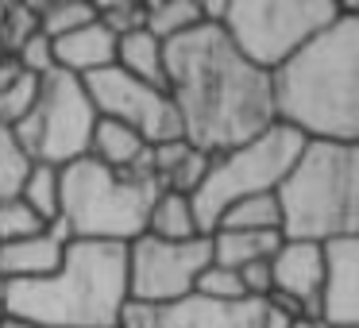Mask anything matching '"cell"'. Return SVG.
<instances>
[{
  "label": "cell",
  "mask_w": 359,
  "mask_h": 328,
  "mask_svg": "<svg viewBox=\"0 0 359 328\" xmlns=\"http://www.w3.org/2000/svg\"><path fill=\"white\" fill-rule=\"evenodd\" d=\"M163 89L182 124V139L201 155H220L274 124L271 74L255 70L228 43L220 24L163 43Z\"/></svg>",
  "instance_id": "obj_1"
},
{
  "label": "cell",
  "mask_w": 359,
  "mask_h": 328,
  "mask_svg": "<svg viewBox=\"0 0 359 328\" xmlns=\"http://www.w3.org/2000/svg\"><path fill=\"white\" fill-rule=\"evenodd\" d=\"M274 124L320 143H359V8L317 32L297 55L271 70Z\"/></svg>",
  "instance_id": "obj_2"
},
{
  "label": "cell",
  "mask_w": 359,
  "mask_h": 328,
  "mask_svg": "<svg viewBox=\"0 0 359 328\" xmlns=\"http://www.w3.org/2000/svg\"><path fill=\"white\" fill-rule=\"evenodd\" d=\"M128 305L124 243H66L62 266L35 282H4V320L35 328H116Z\"/></svg>",
  "instance_id": "obj_3"
},
{
  "label": "cell",
  "mask_w": 359,
  "mask_h": 328,
  "mask_svg": "<svg viewBox=\"0 0 359 328\" xmlns=\"http://www.w3.org/2000/svg\"><path fill=\"white\" fill-rule=\"evenodd\" d=\"M274 201L282 240L328 243L359 235V143L305 139Z\"/></svg>",
  "instance_id": "obj_4"
},
{
  "label": "cell",
  "mask_w": 359,
  "mask_h": 328,
  "mask_svg": "<svg viewBox=\"0 0 359 328\" xmlns=\"http://www.w3.org/2000/svg\"><path fill=\"white\" fill-rule=\"evenodd\" d=\"M62 201H58V224L70 240L86 243H132L147 228L151 201L158 197V182L147 174H120L93 158L58 170Z\"/></svg>",
  "instance_id": "obj_5"
},
{
  "label": "cell",
  "mask_w": 359,
  "mask_h": 328,
  "mask_svg": "<svg viewBox=\"0 0 359 328\" xmlns=\"http://www.w3.org/2000/svg\"><path fill=\"white\" fill-rule=\"evenodd\" d=\"M302 147H305V139L297 132L271 124L255 139L240 143L232 151H220V155H209L201 186L189 197L201 235H209L217 228L220 212L228 205L243 201V197H255V193H274L278 182L286 178V170L294 166V158L302 155Z\"/></svg>",
  "instance_id": "obj_6"
},
{
  "label": "cell",
  "mask_w": 359,
  "mask_h": 328,
  "mask_svg": "<svg viewBox=\"0 0 359 328\" xmlns=\"http://www.w3.org/2000/svg\"><path fill=\"white\" fill-rule=\"evenodd\" d=\"M340 8V0H228L220 27L255 70L271 74L325 32Z\"/></svg>",
  "instance_id": "obj_7"
},
{
  "label": "cell",
  "mask_w": 359,
  "mask_h": 328,
  "mask_svg": "<svg viewBox=\"0 0 359 328\" xmlns=\"http://www.w3.org/2000/svg\"><path fill=\"white\" fill-rule=\"evenodd\" d=\"M93 124L97 109L81 78L66 70H50L47 78H39V97H35L32 112L12 128V135L32 155V163H47L62 170L89 155Z\"/></svg>",
  "instance_id": "obj_8"
},
{
  "label": "cell",
  "mask_w": 359,
  "mask_h": 328,
  "mask_svg": "<svg viewBox=\"0 0 359 328\" xmlns=\"http://www.w3.org/2000/svg\"><path fill=\"white\" fill-rule=\"evenodd\" d=\"M212 263L209 235L197 240H155L143 232L128 243V301L135 305H170L194 294V282Z\"/></svg>",
  "instance_id": "obj_9"
},
{
  "label": "cell",
  "mask_w": 359,
  "mask_h": 328,
  "mask_svg": "<svg viewBox=\"0 0 359 328\" xmlns=\"http://www.w3.org/2000/svg\"><path fill=\"white\" fill-rule=\"evenodd\" d=\"M89 101H93L101 120H116V124L132 128L143 143H166V139H182V124L174 112L166 89L147 86V81L124 74L120 66H109L101 74L81 78Z\"/></svg>",
  "instance_id": "obj_10"
},
{
  "label": "cell",
  "mask_w": 359,
  "mask_h": 328,
  "mask_svg": "<svg viewBox=\"0 0 359 328\" xmlns=\"http://www.w3.org/2000/svg\"><path fill=\"white\" fill-rule=\"evenodd\" d=\"M263 301H209V297H178L170 305L128 301L116 328H259Z\"/></svg>",
  "instance_id": "obj_11"
},
{
  "label": "cell",
  "mask_w": 359,
  "mask_h": 328,
  "mask_svg": "<svg viewBox=\"0 0 359 328\" xmlns=\"http://www.w3.org/2000/svg\"><path fill=\"white\" fill-rule=\"evenodd\" d=\"M325 274L317 294V324H359V235L320 243Z\"/></svg>",
  "instance_id": "obj_12"
},
{
  "label": "cell",
  "mask_w": 359,
  "mask_h": 328,
  "mask_svg": "<svg viewBox=\"0 0 359 328\" xmlns=\"http://www.w3.org/2000/svg\"><path fill=\"white\" fill-rule=\"evenodd\" d=\"M271 266V294L302 305L305 320H317V294L325 274V251L309 240H282L278 251L266 259Z\"/></svg>",
  "instance_id": "obj_13"
},
{
  "label": "cell",
  "mask_w": 359,
  "mask_h": 328,
  "mask_svg": "<svg viewBox=\"0 0 359 328\" xmlns=\"http://www.w3.org/2000/svg\"><path fill=\"white\" fill-rule=\"evenodd\" d=\"M66 243H70V235L62 232V224H50L43 232L27 235V240L0 243V286L4 282H35L55 274L62 266Z\"/></svg>",
  "instance_id": "obj_14"
},
{
  "label": "cell",
  "mask_w": 359,
  "mask_h": 328,
  "mask_svg": "<svg viewBox=\"0 0 359 328\" xmlns=\"http://www.w3.org/2000/svg\"><path fill=\"white\" fill-rule=\"evenodd\" d=\"M50 50H55V70H66L74 78H89V74L116 66V35L109 27H101L97 20L62 35V39H55Z\"/></svg>",
  "instance_id": "obj_15"
},
{
  "label": "cell",
  "mask_w": 359,
  "mask_h": 328,
  "mask_svg": "<svg viewBox=\"0 0 359 328\" xmlns=\"http://www.w3.org/2000/svg\"><path fill=\"white\" fill-rule=\"evenodd\" d=\"M89 158L120 174H147L151 178V143H143L132 128L116 120L97 116L93 135H89Z\"/></svg>",
  "instance_id": "obj_16"
},
{
  "label": "cell",
  "mask_w": 359,
  "mask_h": 328,
  "mask_svg": "<svg viewBox=\"0 0 359 328\" xmlns=\"http://www.w3.org/2000/svg\"><path fill=\"white\" fill-rule=\"evenodd\" d=\"M209 155H201L197 147H189L186 139H166L151 147V178L158 182V189L166 193L194 197V189L201 186Z\"/></svg>",
  "instance_id": "obj_17"
},
{
  "label": "cell",
  "mask_w": 359,
  "mask_h": 328,
  "mask_svg": "<svg viewBox=\"0 0 359 328\" xmlns=\"http://www.w3.org/2000/svg\"><path fill=\"white\" fill-rule=\"evenodd\" d=\"M282 232H232V228H217L209 232L212 263L228 266V271H243L248 263H263L278 251Z\"/></svg>",
  "instance_id": "obj_18"
},
{
  "label": "cell",
  "mask_w": 359,
  "mask_h": 328,
  "mask_svg": "<svg viewBox=\"0 0 359 328\" xmlns=\"http://www.w3.org/2000/svg\"><path fill=\"white\" fill-rule=\"evenodd\" d=\"M143 232L155 235V240L178 243V240H197V235H201V228H197V217H194V205H189V197L158 189V197L151 201L147 228H143Z\"/></svg>",
  "instance_id": "obj_19"
},
{
  "label": "cell",
  "mask_w": 359,
  "mask_h": 328,
  "mask_svg": "<svg viewBox=\"0 0 359 328\" xmlns=\"http://www.w3.org/2000/svg\"><path fill=\"white\" fill-rule=\"evenodd\" d=\"M116 66L147 86L163 89V43L147 32H132L116 39Z\"/></svg>",
  "instance_id": "obj_20"
},
{
  "label": "cell",
  "mask_w": 359,
  "mask_h": 328,
  "mask_svg": "<svg viewBox=\"0 0 359 328\" xmlns=\"http://www.w3.org/2000/svg\"><path fill=\"white\" fill-rule=\"evenodd\" d=\"M201 24V4L194 0H158L143 8V32L155 35L158 43H170L178 35L194 32Z\"/></svg>",
  "instance_id": "obj_21"
},
{
  "label": "cell",
  "mask_w": 359,
  "mask_h": 328,
  "mask_svg": "<svg viewBox=\"0 0 359 328\" xmlns=\"http://www.w3.org/2000/svg\"><path fill=\"white\" fill-rule=\"evenodd\" d=\"M20 201L43 220V224H58V201H62V182H58V166L32 163L20 189Z\"/></svg>",
  "instance_id": "obj_22"
},
{
  "label": "cell",
  "mask_w": 359,
  "mask_h": 328,
  "mask_svg": "<svg viewBox=\"0 0 359 328\" xmlns=\"http://www.w3.org/2000/svg\"><path fill=\"white\" fill-rule=\"evenodd\" d=\"M217 228H232V232H278V201H274V193L243 197V201L228 205L220 212Z\"/></svg>",
  "instance_id": "obj_23"
},
{
  "label": "cell",
  "mask_w": 359,
  "mask_h": 328,
  "mask_svg": "<svg viewBox=\"0 0 359 328\" xmlns=\"http://www.w3.org/2000/svg\"><path fill=\"white\" fill-rule=\"evenodd\" d=\"M27 170H32V155L20 147V139L12 135V128L0 124V201L20 197Z\"/></svg>",
  "instance_id": "obj_24"
},
{
  "label": "cell",
  "mask_w": 359,
  "mask_h": 328,
  "mask_svg": "<svg viewBox=\"0 0 359 328\" xmlns=\"http://www.w3.org/2000/svg\"><path fill=\"white\" fill-rule=\"evenodd\" d=\"M93 20H97V4H86V0H74V4H39V35H47L50 43L78 32L86 24H93Z\"/></svg>",
  "instance_id": "obj_25"
},
{
  "label": "cell",
  "mask_w": 359,
  "mask_h": 328,
  "mask_svg": "<svg viewBox=\"0 0 359 328\" xmlns=\"http://www.w3.org/2000/svg\"><path fill=\"white\" fill-rule=\"evenodd\" d=\"M194 294L197 297H209V301H243V286H240V274L236 271H228V266H217V263H209L201 274H197V282H194ZM251 301V297H248Z\"/></svg>",
  "instance_id": "obj_26"
},
{
  "label": "cell",
  "mask_w": 359,
  "mask_h": 328,
  "mask_svg": "<svg viewBox=\"0 0 359 328\" xmlns=\"http://www.w3.org/2000/svg\"><path fill=\"white\" fill-rule=\"evenodd\" d=\"M43 228H50V224H43V220L35 217V212L27 209L20 197H12V201H0V243L27 240V235L43 232Z\"/></svg>",
  "instance_id": "obj_27"
},
{
  "label": "cell",
  "mask_w": 359,
  "mask_h": 328,
  "mask_svg": "<svg viewBox=\"0 0 359 328\" xmlns=\"http://www.w3.org/2000/svg\"><path fill=\"white\" fill-rule=\"evenodd\" d=\"M143 8L147 4H132V0H112V4H97V24L109 27L112 35H132L143 32Z\"/></svg>",
  "instance_id": "obj_28"
},
{
  "label": "cell",
  "mask_w": 359,
  "mask_h": 328,
  "mask_svg": "<svg viewBox=\"0 0 359 328\" xmlns=\"http://www.w3.org/2000/svg\"><path fill=\"white\" fill-rule=\"evenodd\" d=\"M12 58H16V66L24 74H32V78H47V74L55 70V50H50V39H47V35H39V32L27 35V39L12 50Z\"/></svg>",
  "instance_id": "obj_29"
},
{
  "label": "cell",
  "mask_w": 359,
  "mask_h": 328,
  "mask_svg": "<svg viewBox=\"0 0 359 328\" xmlns=\"http://www.w3.org/2000/svg\"><path fill=\"white\" fill-rule=\"evenodd\" d=\"M236 274H240V286L251 301H266V297H271V266H266V259L263 263H248Z\"/></svg>",
  "instance_id": "obj_30"
},
{
  "label": "cell",
  "mask_w": 359,
  "mask_h": 328,
  "mask_svg": "<svg viewBox=\"0 0 359 328\" xmlns=\"http://www.w3.org/2000/svg\"><path fill=\"white\" fill-rule=\"evenodd\" d=\"M4 55H12V50H8V35H4V4H0V58Z\"/></svg>",
  "instance_id": "obj_31"
},
{
  "label": "cell",
  "mask_w": 359,
  "mask_h": 328,
  "mask_svg": "<svg viewBox=\"0 0 359 328\" xmlns=\"http://www.w3.org/2000/svg\"><path fill=\"white\" fill-rule=\"evenodd\" d=\"M294 328H325V324H317V320H305V317H302V320H297Z\"/></svg>",
  "instance_id": "obj_32"
},
{
  "label": "cell",
  "mask_w": 359,
  "mask_h": 328,
  "mask_svg": "<svg viewBox=\"0 0 359 328\" xmlns=\"http://www.w3.org/2000/svg\"><path fill=\"white\" fill-rule=\"evenodd\" d=\"M4 328H35V324H16V320H4Z\"/></svg>",
  "instance_id": "obj_33"
},
{
  "label": "cell",
  "mask_w": 359,
  "mask_h": 328,
  "mask_svg": "<svg viewBox=\"0 0 359 328\" xmlns=\"http://www.w3.org/2000/svg\"><path fill=\"white\" fill-rule=\"evenodd\" d=\"M325 328H359V324H325Z\"/></svg>",
  "instance_id": "obj_34"
},
{
  "label": "cell",
  "mask_w": 359,
  "mask_h": 328,
  "mask_svg": "<svg viewBox=\"0 0 359 328\" xmlns=\"http://www.w3.org/2000/svg\"><path fill=\"white\" fill-rule=\"evenodd\" d=\"M0 328H4V309H0Z\"/></svg>",
  "instance_id": "obj_35"
}]
</instances>
